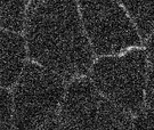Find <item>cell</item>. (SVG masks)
<instances>
[{"mask_svg":"<svg viewBox=\"0 0 154 130\" xmlns=\"http://www.w3.org/2000/svg\"><path fill=\"white\" fill-rule=\"evenodd\" d=\"M26 40L30 57L64 79L86 74L93 48L77 0H42L29 11Z\"/></svg>","mask_w":154,"mask_h":130,"instance_id":"1","label":"cell"},{"mask_svg":"<svg viewBox=\"0 0 154 130\" xmlns=\"http://www.w3.org/2000/svg\"><path fill=\"white\" fill-rule=\"evenodd\" d=\"M65 92L63 76L42 65L28 63L13 95L15 130H35L51 120Z\"/></svg>","mask_w":154,"mask_h":130,"instance_id":"2","label":"cell"},{"mask_svg":"<svg viewBox=\"0 0 154 130\" xmlns=\"http://www.w3.org/2000/svg\"><path fill=\"white\" fill-rule=\"evenodd\" d=\"M147 76V55L139 48L103 56L91 69L95 87L129 113H137L143 106Z\"/></svg>","mask_w":154,"mask_h":130,"instance_id":"3","label":"cell"},{"mask_svg":"<svg viewBox=\"0 0 154 130\" xmlns=\"http://www.w3.org/2000/svg\"><path fill=\"white\" fill-rule=\"evenodd\" d=\"M58 120L66 130H130V113L118 106L89 79H75L61 104Z\"/></svg>","mask_w":154,"mask_h":130,"instance_id":"4","label":"cell"},{"mask_svg":"<svg viewBox=\"0 0 154 130\" xmlns=\"http://www.w3.org/2000/svg\"><path fill=\"white\" fill-rule=\"evenodd\" d=\"M79 9L96 55H118L140 45L137 27L116 0H79Z\"/></svg>","mask_w":154,"mask_h":130,"instance_id":"5","label":"cell"},{"mask_svg":"<svg viewBox=\"0 0 154 130\" xmlns=\"http://www.w3.org/2000/svg\"><path fill=\"white\" fill-rule=\"evenodd\" d=\"M25 57L22 37L14 31L0 29V87H11L18 80Z\"/></svg>","mask_w":154,"mask_h":130,"instance_id":"6","label":"cell"},{"mask_svg":"<svg viewBox=\"0 0 154 130\" xmlns=\"http://www.w3.org/2000/svg\"><path fill=\"white\" fill-rule=\"evenodd\" d=\"M137 27L140 38L147 39L154 31V0H116Z\"/></svg>","mask_w":154,"mask_h":130,"instance_id":"7","label":"cell"},{"mask_svg":"<svg viewBox=\"0 0 154 130\" xmlns=\"http://www.w3.org/2000/svg\"><path fill=\"white\" fill-rule=\"evenodd\" d=\"M25 21V0H0V27L21 31Z\"/></svg>","mask_w":154,"mask_h":130,"instance_id":"8","label":"cell"},{"mask_svg":"<svg viewBox=\"0 0 154 130\" xmlns=\"http://www.w3.org/2000/svg\"><path fill=\"white\" fill-rule=\"evenodd\" d=\"M13 99L5 88L0 87V130H13Z\"/></svg>","mask_w":154,"mask_h":130,"instance_id":"9","label":"cell"},{"mask_svg":"<svg viewBox=\"0 0 154 130\" xmlns=\"http://www.w3.org/2000/svg\"><path fill=\"white\" fill-rule=\"evenodd\" d=\"M130 130H154V113L149 110L139 112L132 121Z\"/></svg>","mask_w":154,"mask_h":130,"instance_id":"10","label":"cell"},{"mask_svg":"<svg viewBox=\"0 0 154 130\" xmlns=\"http://www.w3.org/2000/svg\"><path fill=\"white\" fill-rule=\"evenodd\" d=\"M145 103L151 112L154 113V69H151L147 76L145 89Z\"/></svg>","mask_w":154,"mask_h":130,"instance_id":"11","label":"cell"},{"mask_svg":"<svg viewBox=\"0 0 154 130\" xmlns=\"http://www.w3.org/2000/svg\"><path fill=\"white\" fill-rule=\"evenodd\" d=\"M35 130H66L63 125L61 123L60 120L51 119L49 121H47L45 125H42L41 127H39L38 129Z\"/></svg>","mask_w":154,"mask_h":130,"instance_id":"12","label":"cell"},{"mask_svg":"<svg viewBox=\"0 0 154 130\" xmlns=\"http://www.w3.org/2000/svg\"><path fill=\"white\" fill-rule=\"evenodd\" d=\"M146 55L149 57V63L154 66V31L152 34L147 38V42H146Z\"/></svg>","mask_w":154,"mask_h":130,"instance_id":"13","label":"cell"},{"mask_svg":"<svg viewBox=\"0 0 154 130\" xmlns=\"http://www.w3.org/2000/svg\"><path fill=\"white\" fill-rule=\"evenodd\" d=\"M33 4H35V2H40V1H42V0H31Z\"/></svg>","mask_w":154,"mask_h":130,"instance_id":"14","label":"cell"}]
</instances>
